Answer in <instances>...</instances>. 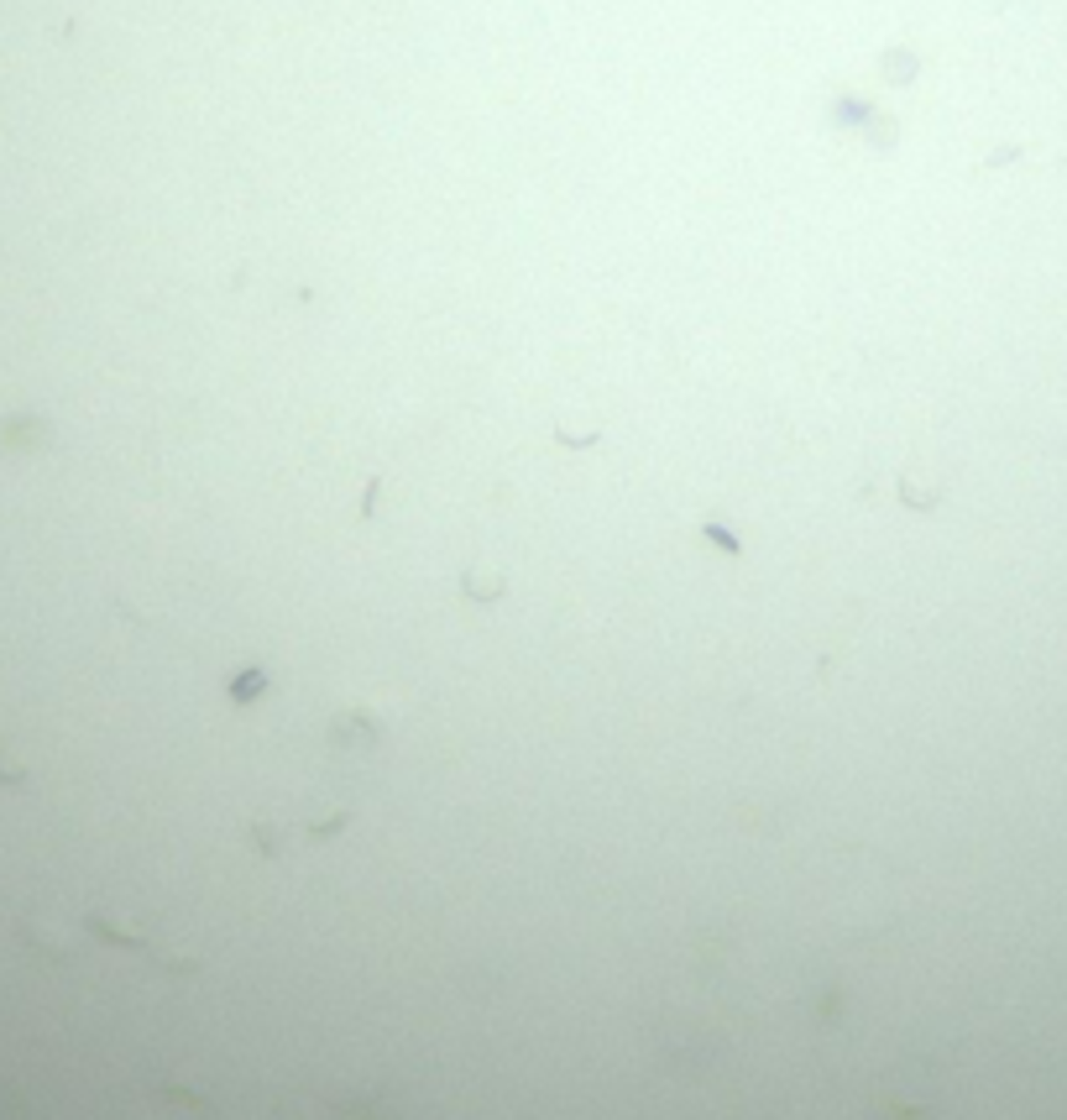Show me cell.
I'll return each mask as SVG.
<instances>
[{
  "instance_id": "cell-1",
  "label": "cell",
  "mask_w": 1067,
  "mask_h": 1120,
  "mask_svg": "<svg viewBox=\"0 0 1067 1120\" xmlns=\"http://www.w3.org/2000/svg\"><path fill=\"white\" fill-rule=\"evenodd\" d=\"M267 686V670H246V675H231V702H257Z\"/></svg>"
}]
</instances>
